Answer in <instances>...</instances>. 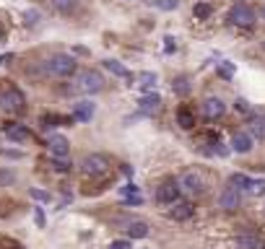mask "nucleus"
<instances>
[{"mask_svg":"<svg viewBox=\"0 0 265 249\" xmlns=\"http://www.w3.org/2000/svg\"><path fill=\"white\" fill-rule=\"evenodd\" d=\"M47 73L50 75H55V78H70L73 73H75V60L70 57V55H52L50 60H47Z\"/></svg>","mask_w":265,"mask_h":249,"instance_id":"nucleus-1","label":"nucleus"},{"mask_svg":"<svg viewBox=\"0 0 265 249\" xmlns=\"http://www.w3.org/2000/svg\"><path fill=\"white\" fill-rule=\"evenodd\" d=\"M75 89L84 94H99L104 89V78L96 70H81L78 78H75Z\"/></svg>","mask_w":265,"mask_h":249,"instance_id":"nucleus-2","label":"nucleus"},{"mask_svg":"<svg viewBox=\"0 0 265 249\" xmlns=\"http://www.w3.org/2000/svg\"><path fill=\"white\" fill-rule=\"evenodd\" d=\"M24 104H26V99H24V94L18 89H6L3 94H0V109L8 112V114H21Z\"/></svg>","mask_w":265,"mask_h":249,"instance_id":"nucleus-3","label":"nucleus"},{"mask_svg":"<svg viewBox=\"0 0 265 249\" xmlns=\"http://www.w3.org/2000/svg\"><path fill=\"white\" fill-rule=\"evenodd\" d=\"M81 169H84L86 174H91V177H101V174L109 172V158L101 156V153H89V156L81 161Z\"/></svg>","mask_w":265,"mask_h":249,"instance_id":"nucleus-4","label":"nucleus"},{"mask_svg":"<svg viewBox=\"0 0 265 249\" xmlns=\"http://www.w3.org/2000/svg\"><path fill=\"white\" fill-rule=\"evenodd\" d=\"M229 21L234 24V26H252L255 24V11L250 8V6H244V3H237L232 11H229Z\"/></svg>","mask_w":265,"mask_h":249,"instance_id":"nucleus-5","label":"nucleus"},{"mask_svg":"<svg viewBox=\"0 0 265 249\" xmlns=\"http://www.w3.org/2000/svg\"><path fill=\"white\" fill-rule=\"evenodd\" d=\"M218 202H221L223 211H237L239 202H242V190H239V187H226V190L221 192Z\"/></svg>","mask_w":265,"mask_h":249,"instance_id":"nucleus-6","label":"nucleus"},{"mask_svg":"<svg viewBox=\"0 0 265 249\" xmlns=\"http://www.w3.org/2000/svg\"><path fill=\"white\" fill-rule=\"evenodd\" d=\"M193 213H195L193 202L174 200V202H172V211H169V218H174V221H187V218H193Z\"/></svg>","mask_w":265,"mask_h":249,"instance_id":"nucleus-7","label":"nucleus"},{"mask_svg":"<svg viewBox=\"0 0 265 249\" xmlns=\"http://www.w3.org/2000/svg\"><path fill=\"white\" fill-rule=\"evenodd\" d=\"M177 197H179V184H177V182H164V184H159V190H156V200H159V202L172 205Z\"/></svg>","mask_w":265,"mask_h":249,"instance_id":"nucleus-8","label":"nucleus"},{"mask_svg":"<svg viewBox=\"0 0 265 249\" xmlns=\"http://www.w3.org/2000/svg\"><path fill=\"white\" fill-rule=\"evenodd\" d=\"M223 112H226V104L218 96H211V99L203 101V114L208 119H218V117H223Z\"/></svg>","mask_w":265,"mask_h":249,"instance_id":"nucleus-9","label":"nucleus"},{"mask_svg":"<svg viewBox=\"0 0 265 249\" xmlns=\"http://www.w3.org/2000/svg\"><path fill=\"white\" fill-rule=\"evenodd\" d=\"M50 153L52 156H57V158H65L68 153H70V143H68V138L65 135H50Z\"/></svg>","mask_w":265,"mask_h":249,"instance_id":"nucleus-10","label":"nucleus"},{"mask_svg":"<svg viewBox=\"0 0 265 249\" xmlns=\"http://www.w3.org/2000/svg\"><path fill=\"white\" fill-rule=\"evenodd\" d=\"M94 112H96V107H94L89 99H84V101H78V104L73 107V119H78V122H91Z\"/></svg>","mask_w":265,"mask_h":249,"instance_id":"nucleus-11","label":"nucleus"},{"mask_svg":"<svg viewBox=\"0 0 265 249\" xmlns=\"http://www.w3.org/2000/svg\"><path fill=\"white\" fill-rule=\"evenodd\" d=\"M182 187H185L187 192H193V195H200V192H203V177H200L198 172H185Z\"/></svg>","mask_w":265,"mask_h":249,"instance_id":"nucleus-12","label":"nucleus"},{"mask_svg":"<svg viewBox=\"0 0 265 249\" xmlns=\"http://www.w3.org/2000/svg\"><path fill=\"white\" fill-rule=\"evenodd\" d=\"M6 138L13 140V143H26L31 138V133L24 128V125H8V128H6Z\"/></svg>","mask_w":265,"mask_h":249,"instance_id":"nucleus-13","label":"nucleus"},{"mask_svg":"<svg viewBox=\"0 0 265 249\" xmlns=\"http://www.w3.org/2000/svg\"><path fill=\"white\" fill-rule=\"evenodd\" d=\"M104 68H107V70H109L112 75H117V78L133 80V73H130V70H128V68H125V65L120 63V60H112V57H109V60H104Z\"/></svg>","mask_w":265,"mask_h":249,"instance_id":"nucleus-14","label":"nucleus"},{"mask_svg":"<svg viewBox=\"0 0 265 249\" xmlns=\"http://www.w3.org/2000/svg\"><path fill=\"white\" fill-rule=\"evenodd\" d=\"M135 80H138L135 86H138V89H143L146 94L156 89V73H151V70H143V73H138V75H135Z\"/></svg>","mask_w":265,"mask_h":249,"instance_id":"nucleus-15","label":"nucleus"},{"mask_svg":"<svg viewBox=\"0 0 265 249\" xmlns=\"http://www.w3.org/2000/svg\"><path fill=\"white\" fill-rule=\"evenodd\" d=\"M232 148H234L237 153H250V151H252V135H247V133H234Z\"/></svg>","mask_w":265,"mask_h":249,"instance_id":"nucleus-16","label":"nucleus"},{"mask_svg":"<svg viewBox=\"0 0 265 249\" xmlns=\"http://www.w3.org/2000/svg\"><path fill=\"white\" fill-rule=\"evenodd\" d=\"M138 104H140V112H146V114H154V112L159 109V104H161V96H159V94H154V91H148V94H146V96H143Z\"/></svg>","mask_w":265,"mask_h":249,"instance_id":"nucleus-17","label":"nucleus"},{"mask_svg":"<svg viewBox=\"0 0 265 249\" xmlns=\"http://www.w3.org/2000/svg\"><path fill=\"white\" fill-rule=\"evenodd\" d=\"M250 130H252V138L265 140V114H255L250 119Z\"/></svg>","mask_w":265,"mask_h":249,"instance_id":"nucleus-18","label":"nucleus"},{"mask_svg":"<svg viewBox=\"0 0 265 249\" xmlns=\"http://www.w3.org/2000/svg\"><path fill=\"white\" fill-rule=\"evenodd\" d=\"M234 249H260V241L252 234H239L234 239Z\"/></svg>","mask_w":265,"mask_h":249,"instance_id":"nucleus-19","label":"nucleus"},{"mask_svg":"<svg viewBox=\"0 0 265 249\" xmlns=\"http://www.w3.org/2000/svg\"><path fill=\"white\" fill-rule=\"evenodd\" d=\"M128 236H130V239H143V236H148V226H146L143 221H133V223L128 226Z\"/></svg>","mask_w":265,"mask_h":249,"instance_id":"nucleus-20","label":"nucleus"},{"mask_svg":"<svg viewBox=\"0 0 265 249\" xmlns=\"http://www.w3.org/2000/svg\"><path fill=\"white\" fill-rule=\"evenodd\" d=\"M177 122H179V128H185V130H190L193 128V125H195V117H193V112L190 109H179L177 112Z\"/></svg>","mask_w":265,"mask_h":249,"instance_id":"nucleus-21","label":"nucleus"},{"mask_svg":"<svg viewBox=\"0 0 265 249\" xmlns=\"http://www.w3.org/2000/svg\"><path fill=\"white\" fill-rule=\"evenodd\" d=\"M47 3H50L52 11H57V13H68V11L75 8V3H78V0H47Z\"/></svg>","mask_w":265,"mask_h":249,"instance_id":"nucleus-22","label":"nucleus"},{"mask_svg":"<svg viewBox=\"0 0 265 249\" xmlns=\"http://www.w3.org/2000/svg\"><path fill=\"white\" fill-rule=\"evenodd\" d=\"M211 13H213V6H211V3H195V6H193V16H195L198 21L211 18Z\"/></svg>","mask_w":265,"mask_h":249,"instance_id":"nucleus-23","label":"nucleus"},{"mask_svg":"<svg viewBox=\"0 0 265 249\" xmlns=\"http://www.w3.org/2000/svg\"><path fill=\"white\" fill-rule=\"evenodd\" d=\"M172 89H174L177 96H187V94H190V80H187V75H179V78L172 83Z\"/></svg>","mask_w":265,"mask_h":249,"instance_id":"nucleus-24","label":"nucleus"},{"mask_svg":"<svg viewBox=\"0 0 265 249\" xmlns=\"http://www.w3.org/2000/svg\"><path fill=\"white\" fill-rule=\"evenodd\" d=\"M247 190L252 195H265V179H250L247 182Z\"/></svg>","mask_w":265,"mask_h":249,"instance_id":"nucleus-25","label":"nucleus"},{"mask_svg":"<svg viewBox=\"0 0 265 249\" xmlns=\"http://www.w3.org/2000/svg\"><path fill=\"white\" fill-rule=\"evenodd\" d=\"M52 169H55V172H60V174H63V172H68V169H70V161H68V156H65V158H57V156H52Z\"/></svg>","mask_w":265,"mask_h":249,"instance_id":"nucleus-26","label":"nucleus"},{"mask_svg":"<svg viewBox=\"0 0 265 249\" xmlns=\"http://www.w3.org/2000/svg\"><path fill=\"white\" fill-rule=\"evenodd\" d=\"M156 8H161V11H174L177 8V0H151Z\"/></svg>","mask_w":265,"mask_h":249,"instance_id":"nucleus-27","label":"nucleus"},{"mask_svg":"<svg viewBox=\"0 0 265 249\" xmlns=\"http://www.w3.org/2000/svg\"><path fill=\"white\" fill-rule=\"evenodd\" d=\"M229 182H232V187H239V190H242V187H247V182H250V179H247L244 174H232V179H229Z\"/></svg>","mask_w":265,"mask_h":249,"instance_id":"nucleus-28","label":"nucleus"},{"mask_svg":"<svg viewBox=\"0 0 265 249\" xmlns=\"http://www.w3.org/2000/svg\"><path fill=\"white\" fill-rule=\"evenodd\" d=\"M57 122H60V117L57 114H47V117H42V125L50 130V128H57Z\"/></svg>","mask_w":265,"mask_h":249,"instance_id":"nucleus-29","label":"nucleus"},{"mask_svg":"<svg viewBox=\"0 0 265 249\" xmlns=\"http://www.w3.org/2000/svg\"><path fill=\"white\" fill-rule=\"evenodd\" d=\"M24 18H26V26H36V24H39V13H36V11H26Z\"/></svg>","mask_w":265,"mask_h":249,"instance_id":"nucleus-30","label":"nucleus"},{"mask_svg":"<svg viewBox=\"0 0 265 249\" xmlns=\"http://www.w3.org/2000/svg\"><path fill=\"white\" fill-rule=\"evenodd\" d=\"M34 221H36L39 229H45V211H42V208H36V211H34Z\"/></svg>","mask_w":265,"mask_h":249,"instance_id":"nucleus-31","label":"nucleus"},{"mask_svg":"<svg viewBox=\"0 0 265 249\" xmlns=\"http://www.w3.org/2000/svg\"><path fill=\"white\" fill-rule=\"evenodd\" d=\"M218 73H221V75H223V78H232V75H234V68H232V65H229V63H223V65H221V68H218Z\"/></svg>","mask_w":265,"mask_h":249,"instance_id":"nucleus-32","label":"nucleus"},{"mask_svg":"<svg viewBox=\"0 0 265 249\" xmlns=\"http://www.w3.org/2000/svg\"><path fill=\"white\" fill-rule=\"evenodd\" d=\"M123 195H125V197H135V195H138V187L130 182V184H125V187H123Z\"/></svg>","mask_w":265,"mask_h":249,"instance_id":"nucleus-33","label":"nucleus"},{"mask_svg":"<svg viewBox=\"0 0 265 249\" xmlns=\"http://www.w3.org/2000/svg\"><path fill=\"white\" fill-rule=\"evenodd\" d=\"M164 42H167V45H164V52H174V50H177V39H174V36H167Z\"/></svg>","mask_w":265,"mask_h":249,"instance_id":"nucleus-34","label":"nucleus"},{"mask_svg":"<svg viewBox=\"0 0 265 249\" xmlns=\"http://www.w3.org/2000/svg\"><path fill=\"white\" fill-rule=\"evenodd\" d=\"M31 197H34V200H42V202H47V200H50V195H47V192H42V190H31Z\"/></svg>","mask_w":265,"mask_h":249,"instance_id":"nucleus-35","label":"nucleus"},{"mask_svg":"<svg viewBox=\"0 0 265 249\" xmlns=\"http://www.w3.org/2000/svg\"><path fill=\"white\" fill-rule=\"evenodd\" d=\"M109 249H130V241H112Z\"/></svg>","mask_w":265,"mask_h":249,"instance_id":"nucleus-36","label":"nucleus"},{"mask_svg":"<svg viewBox=\"0 0 265 249\" xmlns=\"http://www.w3.org/2000/svg\"><path fill=\"white\" fill-rule=\"evenodd\" d=\"M234 107H237L239 112H247V109H250V104H247L244 99H237V104H234Z\"/></svg>","mask_w":265,"mask_h":249,"instance_id":"nucleus-37","label":"nucleus"},{"mask_svg":"<svg viewBox=\"0 0 265 249\" xmlns=\"http://www.w3.org/2000/svg\"><path fill=\"white\" fill-rule=\"evenodd\" d=\"M13 55H0V65H11Z\"/></svg>","mask_w":265,"mask_h":249,"instance_id":"nucleus-38","label":"nucleus"},{"mask_svg":"<svg viewBox=\"0 0 265 249\" xmlns=\"http://www.w3.org/2000/svg\"><path fill=\"white\" fill-rule=\"evenodd\" d=\"M0 39H3V26H0Z\"/></svg>","mask_w":265,"mask_h":249,"instance_id":"nucleus-39","label":"nucleus"},{"mask_svg":"<svg viewBox=\"0 0 265 249\" xmlns=\"http://www.w3.org/2000/svg\"><path fill=\"white\" fill-rule=\"evenodd\" d=\"M262 16H265V6H262Z\"/></svg>","mask_w":265,"mask_h":249,"instance_id":"nucleus-40","label":"nucleus"},{"mask_svg":"<svg viewBox=\"0 0 265 249\" xmlns=\"http://www.w3.org/2000/svg\"><path fill=\"white\" fill-rule=\"evenodd\" d=\"M262 249H265V244H262Z\"/></svg>","mask_w":265,"mask_h":249,"instance_id":"nucleus-41","label":"nucleus"}]
</instances>
